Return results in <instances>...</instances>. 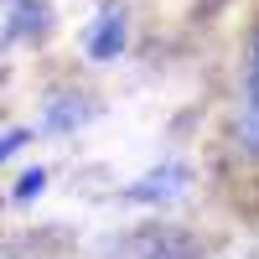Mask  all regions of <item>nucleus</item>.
I'll return each mask as SVG.
<instances>
[{"label": "nucleus", "instance_id": "obj_1", "mask_svg": "<svg viewBox=\"0 0 259 259\" xmlns=\"http://www.w3.org/2000/svg\"><path fill=\"white\" fill-rule=\"evenodd\" d=\"M135 259H202V244L192 239L187 228H166V223H150L135 233V244H130Z\"/></svg>", "mask_w": 259, "mask_h": 259}, {"label": "nucleus", "instance_id": "obj_2", "mask_svg": "<svg viewBox=\"0 0 259 259\" xmlns=\"http://www.w3.org/2000/svg\"><path fill=\"white\" fill-rule=\"evenodd\" d=\"M187 187H192V166L187 161H161L156 171H145L140 182H130L124 197L130 202H177Z\"/></svg>", "mask_w": 259, "mask_h": 259}, {"label": "nucleus", "instance_id": "obj_3", "mask_svg": "<svg viewBox=\"0 0 259 259\" xmlns=\"http://www.w3.org/2000/svg\"><path fill=\"white\" fill-rule=\"evenodd\" d=\"M124 11L119 6H109V11H99V21L89 26V57L94 62H114L119 52H124Z\"/></svg>", "mask_w": 259, "mask_h": 259}, {"label": "nucleus", "instance_id": "obj_4", "mask_svg": "<svg viewBox=\"0 0 259 259\" xmlns=\"http://www.w3.org/2000/svg\"><path fill=\"white\" fill-rule=\"evenodd\" d=\"M11 31H16V36H41V31H47V6H31V0H26V6H16Z\"/></svg>", "mask_w": 259, "mask_h": 259}, {"label": "nucleus", "instance_id": "obj_5", "mask_svg": "<svg viewBox=\"0 0 259 259\" xmlns=\"http://www.w3.org/2000/svg\"><path fill=\"white\" fill-rule=\"evenodd\" d=\"M239 140L249 145V156H259V99H244V109H239Z\"/></svg>", "mask_w": 259, "mask_h": 259}, {"label": "nucleus", "instance_id": "obj_6", "mask_svg": "<svg viewBox=\"0 0 259 259\" xmlns=\"http://www.w3.org/2000/svg\"><path fill=\"white\" fill-rule=\"evenodd\" d=\"M83 119V99H52V114H47V130H68V124H78Z\"/></svg>", "mask_w": 259, "mask_h": 259}, {"label": "nucleus", "instance_id": "obj_7", "mask_svg": "<svg viewBox=\"0 0 259 259\" xmlns=\"http://www.w3.org/2000/svg\"><path fill=\"white\" fill-rule=\"evenodd\" d=\"M41 187H47V171H26V177H21L16 182V202H31V197H41Z\"/></svg>", "mask_w": 259, "mask_h": 259}, {"label": "nucleus", "instance_id": "obj_8", "mask_svg": "<svg viewBox=\"0 0 259 259\" xmlns=\"http://www.w3.org/2000/svg\"><path fill=\"white\" fill-rule=\"evenodd\" d=\"M244 99H259V36H254V52H249V78H244Z\"/></svg>", "mask_w": 259, "mask_h": 259}, {"label": "nucleus", "instance_id": "obj_9", "mask_svg": "<svg viewBox=\"0 0 259 259\" xmlns=\"http://www.w3.org/2000/svg\"><path fill=\"white\" fill-rule=\"evenodd\" d=\"M21 145H26V130H6V135H0V161H11Z\"/></svg>", "mask_w": 259, "mask_h": 259}]
</instances>
